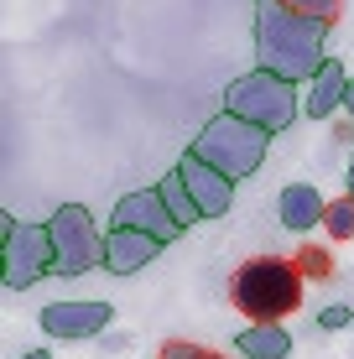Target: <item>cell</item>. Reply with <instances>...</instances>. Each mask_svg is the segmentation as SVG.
I'll return each instance as SVG.
<instances>
[{"mask_svg": "<svg viewBox=\"0 0 354 359\" xmlns=\"http://www.w3.org/2000/svg\"><path fill=\"white\" fill-rule=\"evenodd\" d=\"M328 21L302 16L287 0H255V68H271L292 83H308L328 63Z\"/></svg>", "mask_w": 354, "mask_h": 359, "instance_id": "1", "label": "cell"}, {"mask_svg": "<svg viewBox=\"0 0 354 359\" xmlns=\"http://www.w3.org/2000/svg\"><path fill=\"white\" fill-rule=\"evenodd\" d=\"M302 287H308V276L297 271V261L255 255L229 276V302L240 307L245 323H287L302 307Z\"/></svg>", "mask_w": 354, "mask_h": 359, "instance_id": "2", "label": "cell"}, {"mask_svg": "<svg viewBox=\"0 0 354 359\" xmlns=\"http://www.w3.org/2000/svg\"><path fill=\"white\" fill-rule=\"evenodd\" d=\"M266 146H271V130H261V126H250V120H240V115H214L209 126H203L198 135H193V146L188 151L193 156H203L209 167H219L224 177H255L266 162Z\"/></svg>", "mask_w": 354, "mask_h": 359, "instance_id": "3", "label": "cell"}, {"mask_svg": "<svg viewBox=\"0 0 354 359\" xmlns=\"http://www.w3.org/2000/svg\"><path fill=\"white\" fill-rule=\"evenodd\" d=\"M224 109L276 135V130L297 126L302 99H297V83L292 79H282V73H271V68H255V73H245V79H235L224 89Z\"/></svg>", "mask_w": 354, "mask_h": 359, "instance_id": "4", "label": "cell"}, {"mask_svg": "<svg viewBox=\"0 0 354 359\" xmlns=\"http://www.w3.org/2000/svg\"><path fill=\"white\" fill-rule=\"evenodd\" d=\"M47 229H53V250H57L53 276H83V271L104 266V234L83 203H63L47 219Z\"/></svg>", "mask_w": 354, "mask_h": 359, "instance_id": "5", "label": "cell"}, {"mask_svg": "<svg viewBox=\"0 0 354 359\" xmlns=\"http://www.w3.org/2000/svg\"><path fill=\"white\" fill-rule=\"evenodd\" d=\"M53 229L47 224H11V234H0V281L6 292H27L42 276H53Z\"/></svg>", "mask_w": 354, "mask_h": 359, "instance_id": "6", "label": "cell"}, {"mask_svg": "<svg viewBox=\"0 0 354 359\" xmlns=\"http://www.w3.org/2000/svg\"><path fill=\"white\" fill-rule=\"evenodd\" d=\"M109 229H141V234H156L162 245H172L182 234V224L172 219V208H167V198H162V188L125 193L115 203V214H109Z\"/></svg>", "mask_w": 354, "mask_h": 359, "instance_id": "7", "label": "cell"}, {"mask_svg": "<svg viewBox=\"0 0 354 359\" xmlns=\"http://www.w3.org/2000/svg\"><path fill=\"white\" fill-rule=\"evenodd\" d=\"M177 172H182V182H188L193 203L203 208V219H224L229 208H235V177H224V172L209 167L203 156L182 151V156H177Z\"/></svg>", "mask_w": 354, "mask_h": 359, "instance_id": "8", "label": "cell"}, {"mask_svg": "<svg viewBox=\"0 0 354 359\" xmlns=\"http://www.w3.org/2000/svg\"><path fill=\"white\" fill-rule=\"evenodd\" d=\"M115 307L109 302H47L42 307V333L47 339H94V333L109 328Z\"/></svg>", "mask_w": 354, "mask_h": 359, "instance_id": "9", "label": "cell"}, {"mask_svg": "<svg viewBox=\"0 0 354 359\" xmlns=\"http://www.w3.org/2000/svg\"><path fill=\"white\" fill-rule=\"evenodd\" d=\"M156 255H162L156 234H141V229H109L104 234V271H115V276H130V271L151 266Z\"/></svg>", "mask_w": 354, "mask_h": 359, "instance_id": "10", "label": "cell"}, {"mask_svg": "<svg viewBox=\"0 0 354 359\" xmlns=\"http://www.w3.org/2000/svg\"><path fill=\"white\" fill-rule=\"evenodd\" d=\"M344 89H349V73L339 57H328V63L308 79V94H302V115L308 120H334L339 109H344Z\"/></svg>", "mask_w": 354, "mask_h": 359, "instance_id": "11", "label": "cell"}, {"mask_svg": "<svg viewBox=\"0 0 354 359\" xmlns=\"http://www.w3.org/2000/svg\"><path fill=\"white\" fill-rule=\"evenodd\" d=\"M276 208H282V224H287L292 234H308V229H318V224H323L328 198L313 188V182H292V188H282Z\"/></svg>", "mask_w": 354, "mask_h": 359, "instance_id": "12", "label": "cell"}, {"mask_svg": "<svg viewBox=\"0 0 354 359\" xmlns=\"http://www.w3.org/2000/svg\"><path fill=\"white\" fill-rule=\"evenodd\" d=\"M235 354L240 359H287L292 354V333L282 323H245L235 333Z\"/></svg>", "mask_w": 354, "mask_h": 359, "instance_id": "13", "label": "cell"}, {"mask_svg": "<svg viewBox=\"0 0 354 359\" xmlns=\"http://www.w3.org/2000/svg\"><path fill=\"white\" fill-rule=\"evenodd\" d=\"M156 188H162V198H167V208H172V219H177L182 229H193V224H198V219H203V208L193 203V193H188V182H182V172H177V167L167 172V177L156 182Z\"/></svg>", "mask_w": 354, "mask_h": 359, "instance_id": "14", "label": "cell"}, {"mask_svg": "<svg viewBox=\"0 0 354 359\" xmlns=\"http://www.w3.org/2000/svg\"><path fill=\"white\" fill-rule=\"evenodd\" d=\"M323 229L334 234V240H354V193H344V198H328Z\"/></svg>", "mask_w": 354, "mask_h": 359, "instance_id": "15", "label": "cell"}, {"mask_svg": "<svg viewBox=\"0 0 354 359\" xmlns=\"http://www.w3.org/2000/svg\"><path fill=\"white\" fill-rule=\"evenodd\" d=\"M297 271H302L308 281H328V276H334V261H328V250L308 245V250H297Z\"/></svg>", "mask_w": 354, "mask_h": 359, "instance_id": "16", "label": "cell"}, {"mask_svg": "<svg viewBox=\"0 0 354 359\" xmlns=\"http://www.w3.org/2000/svg\"><path fill=\"white\" fill-rule=\"evenodd\" d=\"M292 11H302V16H318V21H328L334 27L339 16H344V0H287Z\"/></svg>", "mask_w": 354, "mask_h": 359, "instance_id": "17", "label": "cell"}, {"mask_svg": "<svg viewBox=\"0 0 354 359\" xmlns=\"http://www.w3.org/2000/svg\"><path fill=\"white\" fill-rule=\"evenodd\" d=\"M162 359H229V354H214V349H203V344H188V339H167Z\"/></svg>", "mask_w": 354, "mask_h": 359, "instance_id": "18", "label": "cell"}, {"mask_svg": "<svg viewBox=\"0 0 354 359\" xmlns=\"http://www.w3.org/2000/svg\"><path fill=\"white\" fill-rule=\"evenodd\" d=\"M349 323H354V307H349V302L318 307V328H323V333H339V328H349Z\"/></svg>", "mask_w": 354, "mask_h": 359, "instance_id": "19", "label": "cell"}, {"mask_svg": "<svg viewBox=\"0 0 354 359\" xmlns=\"http://www.w3.org/2000/svg\"><path fill=\"white\" fill-rule=\"evenodd\" d=\"M344 115H349V126H354V79H349V89H344Z\"/></svg>", "mask_w": 354, "mask_h": 359, "instance_id": "20", "label": "cell"}, {"mask_svg": "<svg viewBox=\"0 0 354 359\" xmlns=\"http://www.w3.org/2000/svg\"><path fill=\"white\" fill-rule=\"evenodd\" d=\"M344 182H349V188H344V193H354V151H349V167H344Z\"/></svg>", "mask_w": 354, "mask_h": 359, "instance_id": "21", "label": "cell"}, {"mask_svg": "<svg viewBox=\"0 0 354 359\" xmlns=\"http://www.w3.org/2000/svg\"><path fill=\"white\" fill-rule=\"evenodd\" d=\"M21 359H53V354H47V349H27V354H21Z\"/></svg>", "mask_w": 354, "mask_h": 359, "instance_id": "22", "label": "cell"}, {"mask_svg": "<svg viewBox=\"0 0 354 359\" xmlns=\"http://www.w3.org/2000/svg\"><path fill=\"white\" fill-rule=\"evenodd\" d=\"M156 359H162V354H156Z\"/></svg>", "mask_w": 354, "mask_h": 359, "instance_id": "23", "label": "cell"}]
</instances>
